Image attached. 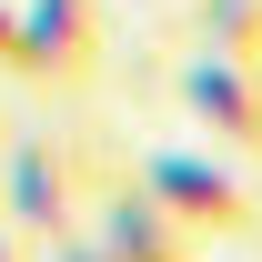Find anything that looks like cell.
I'll list each match as a JSON object with an SVG mask.
<instances>
[{"instance_id":"cell-1","label":"cell","mask_w":262,"mask_h":262,"mask_svg":"<svg viewBox=\"0 0 262 262\" xmlns=\"http://www.w3.org/2000/svg\"><path fill=\"white\" fill-rule=\"evenodd\" d=\"M141 192L162 202V212L192 232V242H202V232H212V242H242V232H262L252 182H242L232 162H212V151H151V162H141Z\"/></svg>"},{"instance_id":"cell-2","label":"cell","mask_w":262,"mask_h":262,"mask_svg":"<svg viewBox=\"0 0 262 262\" xmlns=\"http://www.w3.org/2000/svg\"><path fill=\"white\" fill-rule=\"evenodd\" d=\"M182 111H192L232 162H262V71L222 61V51H192L182 61Z\"/></svg>"},{"instance_id":"cell-3","label":"cell","mask_w":262,"mask_h":262,"mask_svg":"<svg viewBox=\"0 0 262 262\" xmlns=\"http://www.w3.org/2000/svg\"><path fill=\"white\" fill-rule=\"evenodd\" d=\"M91 192H101V162L81 151V141H51V131L20 141V162H10V212H20L31 232H71Z\"/></svg>"},{"instance_id":"cell-4","label":"cell","mask_w":262,"mask_h":262,"mask_svg":"<svg viewBox=\"0 0 262 262\" xmlns=\"http://www.w3.org/2000/svg\"><path fill=\"white\" fill-rule=\"evenodd\" d=\"M101 51V20H91V0H31L20 10V51L10 61L20 71H51V81H81Z\"/></svg>"},{"instance_id":"cell-5","label":"cell","mask_w":262,"mask_h":262,"mask_svg":"<svg viewBox=\"0 0 262 262\" xmlns=\"http://www.w3.org/2000/svg\"><path fill=\"white\" fill-rule=\"evenodd\" d=\"M101 242H111L121 262H192V232L171 222V212H162L151 192H121V202H111V222H101Z\"/></svg>"},{"instance_id":"cell-6","label":"cell","mask_w":262,"mask_h":262,"mask_svg":"<svg viewBox=\"0 0 262 262\" xmlns=\"http://www.w3.org/2000/svg\"><path fill=\"white\" fill-rule=\"evenodd\" d=\"M192 40L262 71V0H192Z\"/></svg>"},{"instance_id":"cell-7","label":"cell","mask_w":262,"mask_h":262,"mask_svg":"<svg viewBox=\"0 0 262 262\" xmlns=\"http://www.w3.org/2000/svg\"><path fill=\"white\" fill-rule=\"evenodd\" d=\"M10 51H20V10L0 0V61H10Z\"/></svg>"},{"instance_id":"cell-8","label":"cell","mask_w":262,"mask_h":262,"mask_svg":"<svg viewBox=\"0 0 262 262\" xmlns=\"http://www.w3.org/2000/svg\"><path fill=\"white\" fill-rule=\"evenodd\" d=\"M71 262H121V252H111V242H91V252H71Z\"/></svg>"},{"instance_id":"cell-9","label":"cell","mask_w":262,"mask_h":262,"mask_svg":"<svg viewBox=\"0 0 262 262\" xmlns=\"http://www.w3.org/2000/svg\"><path fill=\"white\" fill-rule=\"evenodd\" d=\"M0 262H31V252H20V242H10V232H0Z\"/></svg>"}]
</instances>
